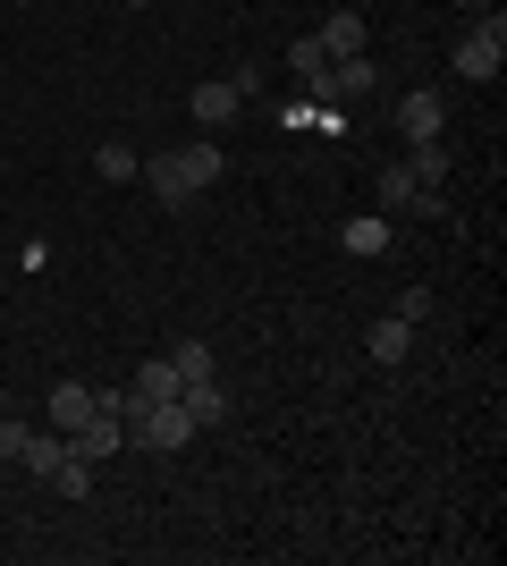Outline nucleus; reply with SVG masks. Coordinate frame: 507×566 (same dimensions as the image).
<instances>
[{"label": "nucleus", "mask_w": 507, "mask_h": 566, "mask_svg": "<svg viewBox=\"0 0 507 566\" xmlns=\"http://www.w3.org/2000/svg\"><path fill=\"white\" fill-rule=\"evenodd\" d=\"M127 440H136V449H152V457H178L194 440V415L178 398L169 406H136V415H127Z\"/></svg>", "instance_id": "obj_1"}, {"label": "nucleus", "mask_w": 507, "mask_h": 566, "mask_svg": "<svg viewBox=\"0 0 507 566\" xmlns=\"http://www.w3.org/2000/svg\"><path fill=\"white\" fill-rule=\"evenodd\" d=\"M507 69V18L499 9H490L483 25H474V34H465L457 43V76H474V85H490V76Z\"/></svg>", "instance_id": "obj_2"}, {"label": "nucleus", "mask_w": 507, "mask_h": 566, "mask_svg": "<svg viewBox=\"0 0 507 566\" xmlns=\"http://www.w3.org/2000/svg\"><path fill=\"white\" fill-rule=\"evenodd\" d=\"M372 195H381V212H423V220H440L448 203H440L423 178H414L406 161H381V178H372Z\"/></svg>", "instance_id": "obj_3"}, {"label": "nucleus", "mask_w": 507, "mask_h": 566, "mask_svg": "<svg viewBox=\"0 0 507 566\" xmlns=\"http://www.w3.org/2000/svg\"><path fill=\"white\" fill-rule=\"evenodd\" d=\"M110 449H127V415H110V406H94L85 423L68 431V457H85V465H102Z\"/></svg>", "instance_id": "obj_4"}, {"label": "nucleus", "mask_w": 507, "mask_h": 566, "mask_svg": "<svg viewBox=\"0 0 507 566\" xmlns=\"http://www.w3.org/2000/svg\"><path fill=\"white\" fill-rule=\"evenodd\" d=\"M136 178H145L152 203H169V212H187V203H194V178H187V161H178V153H152Z\"/></svg>", "instance_id": "obj_5"}, {"label": "nucleus", "mask_w": 507, "mask_h": 566, "mask_svg": "<svg viewBox=\"0 0 507 566\" xmlns=\"http://www.w3.org/2000/svg\"><path fill=\"white\" fill-rule=\"evenodd\" d=\"M440 127H448V102H440L432 85H414V94H398V136H406V144L440 136Z\"/></svg>", "instance_id": "obj_6"}, {"label": "nucleus", "mask_w": 507, "mask_h": 566, "mask_svg": "<svg viewBox=\"0 0 507 566\" xmlns=\"http://www.w3.org/2000/svg\"><path fill=\"white\" fill-rule=\"evenodd\" d=\"M187 111H194V127H212V136H229V118L245 111V94L229 85V76H212V85H194V102H187Z\"/></svg>", "instance_id": "obj_7"}, {"label": "nucleus", "mask_w": 507, "mask_h": 566, "mask_svg": "<svg viewBox=\"0 0 507 566\" xmlns=\"http://www.w3.org/2000/svg\"><path fill=\"white\" fill-rule=\"evenodd\" d=\"M414 331H423V322H406V313H381V322L363 331V355H372V364H406V355H414Z\"/></svg>", "instance_id": "obj_8"}, {"label": "nucleus", "mask_w": 507, "mask_h": 566, "mask_svg": "<svg viewBox=\"0 0 507 566\" xmlns=\"http://www.w3.org/2000/svg\"><path fill=\"white\" fill-rule=\"evenodd\" d=\"M178 406L194 415V431L229 423V389H220V373H212V380H187V389H178Z\"/></svg>", "instance_id": "obj_9"}, {"label": "nucleus", "mask_w": 507, "mask_h": 566, "mask_svg": "<svg viewBox=\"0 0 507 566\" xmlns=\"http://www.w3.org/2000/svg\"><path fill=\"white\" fill-rule=\"evenodd\" d=\"M127 389H136V398H145V406H169V398H178V389H187V380H178V364H169V355H145V373L127 380Z\"/></svg>", "instance_id": "obj_10"}, {"label": "nucleus", "mask_w": 507, "mask_h": 566, "mask_svg": "<svg viewBox=\"0 0 507 566\" xmlns=\"http://www.w3.org/2000/svg\"><path fill=\"white\" fill-rule=\"evenodd\" d=\"M314 43L330 51V60H363V9H338V18L314 34Z\"/></svg>", "instance_id": "obj_11"}, {"label": "nucleus", "mask_w": 507, "mask_h": 566, "mask_svg": "<svg viewBox=\"0 0 507 566\" xmlns=\"http://www.w3.org/2000/svg\"><path fill=\"white\" fill-rule=\"evenodd\" d=\"M338 245H347L356 262L389 254V212H363V220H347V229H338Z\"/></svg>", "instance_id": "obj_12"}, {"label": "nucleus", "mask_w": 507, "mask_h": 566, "mask_svg": "<svg viewBox=\"0 0 507 566\" xmlns=\"http://www.w3.org/2000/svg\"><path fill=\"white\" fill-rule=\"evenodd\" d=\"M43 406H51V431H76L85 415H94V389H85V380H60Z\"/></svg>", "instance_id": "obj_13"}, {"label": "nucleus", "mask_w": 507, "mask_h": 566, "mask_svg": "<svg viewBox=\"0 0 507 566\" xmlns=\"http://www.w3.org/2000/svg\"><path fill=\"white\" fill-rule=\"evenodd\" d=\"M136 169H145V153H136V144H127V136H110V144H102V153H94V178H102V187H127Z\"/></svg>", "instance_id": "obj_14"}, {"label": "nucleus", "mask_w": 507, "mask_h": 566, "mask_svg": "<svg viewBox=\"0 0 507 566\" xmlns=\"http://www.w3.org/2000/svg\"><path fill=\"white\" fill-rule=\"evenodd\" d=\"M178 161H187V178H194V195H203V187H220V169H229V153H220V144H212V136H203V144H178Z\"/></svg>", "instance_id": "obj_15"}, {"label": "nucleus", "mask_w": 507, "mask_h": 566, "mask_svg": "<svg viewBox=\"0 0 507 566\" xmlns=\"http://www.w3.org/2000/svg\"><path fill=\"white\" fill-rule=\"evenodd\" d=\"M43 482H51L60 499H94V465H85V457H60V465H51Z\"/></svg>", "instance_id": "obj_16"}, {"label": "nucleus", "mask_w": 507, "mask_h": 566, "mask_svg": "<svg viewBox=\"0 0 507 566\" xmlns=\"http://www.w3.org/2000/svg\"><path fill=\"white\" fill-rule=\"evenodd\" d=\"M60 457H68V431H34L18 465H25V473H51V465H60Z\"/></svg>", "instance_id": "obj_17"}, {"label": "nucleus", "mask_w": 507, "mask_h": 566, "mask_svg": "<svg viewBox=\"0 0 507 566\" xmlns=\"http://www.w3.org/2000/svg\"><path fill=\"white\" fill-rule=\"evenodd\" d=\"M169 364H178V380H212V347H203V338H178Z\"/></svg>", "instance_id": "obj_18"}, {"label": "nucleus", "mask_w": 507, "mask_h": 566, "mask_svg": "<svg viewBox=\"0 0 507 566\" xmlns=\"http://www.w3.org/2000/svg\"><path fill=\"white\" fill-rule=\"evenodd\" d=\"M321 69H330V51H321L314 34H305V43H288V76H305V85H314Z\"/></svg>", "instance_id": "obj_19"}, {"label": "nucleus", "mask_w": 507, "mask_h": 566, "mask_svg": "<svg viewBox=\"0 0 507 566\" xmlns=\"http://www.w3.org/2000/svg\"><path fill=\"white\" fill-rule=\"evenodd\" d=\"M127 9H152V0H127Z\"/></svg>", "instance_id": "obj_20"}, {"label": "nucleus", "mask_w": 507, "mask_h": 566, "mask_svg": "<svg viewBox=\"0 0 507 566\" xmlns=\"http://www.w3.org/2000/svg\"><path fill=\"white\" fill-rule=\"evenodd\" d=\"M0 415H9V389H0Z\"/></svg>", "instance_id": "obj_21"}]
</instances>
